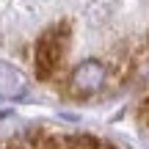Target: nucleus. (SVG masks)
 Returning <instances> with one entry per match:
<instances>
[{
  "mask_svg": "<svg viewBox=\"0 0 149 149\" xmlns=\"http://www.w3.org/2000/svg\"><path fill=\"white\" fill-rule=\"evenodd\" d=\"M64 50H66V36L64 31L58 28H50L36 44V58H33V66H36V77L47 80L53 77V72L58 69L61 58H64Z\"/></svg>",
  "mask_w": 149,
  "mask_h": 149,
  "instance_id": "nucleus-1",
  "label": "nucleus"
},
{
  "mask_svg": "<svg viewBox=\"0 0 149 149\" xmlns=\"http://www.w3.org/2000/svg\"><path fill=\"white\" fill-rule=\"evenodd\" d=\"M102 80H105V66H102V61H83V64L72 72L69 88H72L74 97H88L102 86Z\"/></svg>",
  "mask_w": 149,
  "mask_h": 149,
  "instance_id": "nucleus-2",
  "label": "nucleus"
},
{
  "mask_svg": "<svg viewBox=\"0 0 149 149\" xmlns=\"http://www.w3.org/2000/svg\"><path fill=\"white\" fill-rule=\"evenodd\" d=\"M42 149H69V138H50Z\"/></svg>",
  "mask_w": 149,
  "mask_h": 149,
  "instance_id": "nucleus-4",
  "label": "nucleus"
},
{
  "mask_svg": "<svg viewBox=\"0 0 149 149\" xmlns=\"http://www.w3.org/2000/svg\"><path fill=\"white\" fill-rule=\"evenodd\" d=\"M102 149H111V146H102Z\"/></svg>",
  "mask_w": 149,
  "mask_h": 149,
  "instance_id": "nucleus-5",
  "label": "nucleus"
},
{
  "mask_svg": "<svg viewBox=\"0 0 149 149\" xmlns=\"http://www.w3.org/2000/svg\"><path fill=\"white\" fill-rule=\"evenodd\" d=\"M69 149H102V146L91 135H74V138H69Z\"/></svg>",
  "mask_w": 149,
  "mask_h": 149,
  "instance_id": "nucleus-3",
  "label": "nucleus"
}]
</instances>
